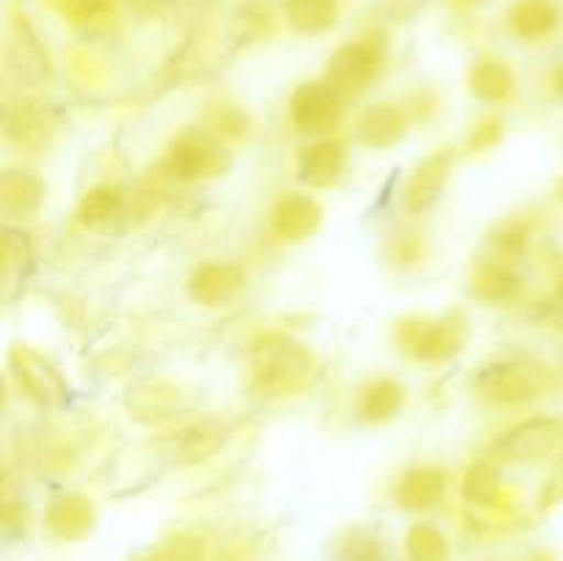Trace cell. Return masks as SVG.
<instances>
[{
	"instance_id": "27",
	"label": "cell",
	"mask_w": 563,
	"mask_h": 561,
	"mask_svg": "<svg viewBox=\"0 0 563 561\" xmlns=\"http://www.w3.org/2000/svg\"><path fill=\"white\" fill-rule=\"evenodd\" d=\"M71 22H93L113 11V0H55Z\"/></svg>"
},
{
	"instance_id": "14",
	"label": "cell",
	"mask_w": 563,
	"mask_h": 561,
	"mask_svg": "<svg viewBox=\"0 0 563 561\" xmlns=\"http://www.w3.org/2000/svg\"><path fill=\"white\" fill-rule=\"evenodd\" d=\"M407 132V119L399 108L383 102L368 108L357 121V138L372 148H388L399 143Z\"/></svg>"
},
{
	"instance_id": "31",
	"label": "cell",
	"mask_w": 563,
	"mask_h": 561,
	"mask_svg": "<svg viewBox=\"0 0 563 561\" xmlns=\"http://www.w3.org/2000/svg\"><path fill=\"white\" fill-rule=\"evenodd\" d=\"M126 3H130V9L137 11V14H157V11L165 9L170 0H126Z\"/></svg>"
},
{
	"instance_id": "22",
	"label": "cell",
	"mask_w": 563,
	"mask_h": 561,
	"mask_svg": "<svg viewBox=\"0 0 563 561\" xmlns=\"http://www.w3.org/2000/svg\"><path fill=\"white\" fill-rule=\"evenodd\" d=\"M5 132L11 141L25 143V146H38L47 141V119L42 110L31 108V105H20V108L9 110L5 116Z\"/></svg>"
},
{
	"instance_id": "16",
	"label": "cell",
	"mask_w": 563,
	"mask_h": 561,
	"mask_svg": "<svg viewBox=\"0 0 563 561\" xmlns=\"http://www.w3.org/2000/svg\"><path fill=\"white\" fill-rule=\"evenodd\" d=\"M559 11L550 0H520L511 11V28L522 38H542L555 31Z\"/></svg>"
},
{
	"instance_id": "17",
	"label": "cell",
	"mask_w": 563,
	"mask_h": 561,
	"mask_svg": "<svg viewBox=\"0 0 563 561\" xmlns=\"http://www.w3.org/2000/svg\"><path fill=\"white\" fill-rule=\"evenodd\" d=\"M471 88L478 99L504 102L515 91V72L500 61H482L471 72Z\"/></svg>"
},
{
	"instance_id": "34",
	"label": "cell",
	"mask_w": 563,
	"mask_h": 561,
	"mask_svg": "<svg viewBox=\"0 0 563 561\" xmlns=\"http://www.w3.org/2000/svg\"><path fill=\"white\" fill-rule=\"evenodd\" d=\"M462 3H476V0H462Z\"/></svg>"
},
{
	"instance_id": "2",
	"label": "cell",
	"mask_w": 563,
	"mask_h": 561,
	"mask_svg": "<svg viewBox=\"0 0 563 561\" xmlns=\"http://www.w3.org/2000/svg\"><path fill=\"white\" fill-rule=\"evenodd\" d=\"M379 69H383V50L374 42H352L330 58L324 82H330L341 97H357L366 91Z\"/></svg>"
},
{
	"instance_id": "15",
	"label": "cell",
	"mask_w": 563,
	"mask_h": 561,
	"mask_svg": "<svg viewBox=\"0 0 563 561\" xmlns=\"http://www.w3.org/2000/svg\"><path fill=\"white\" fill-rule=\"evenodd\" d=\"M9 66L25 80L38 82L47 77L49 64H47V53L42 50V44L36 42L27 25L16 28V36L9 47Z\"/></svg>"
},
{
	"instance_id": "6",
	"label": "cell",
	"mask_w": 563,
	"mask_h": 561,
	"mask_svg": "<svg viewBox=\"0 0 563 561\" xmlns=\"http://www.w3.org/2000/svg\"><path fill=\"white\" fill-rule=\"evenodd\" d=\"M229 165V157L223 154L218 141H212L203 132H187L179 141L170 146L168 160H165V168L170 176L181 182L201 179L207 174H218L220 168Z\"/></svg>"
},
{
	"instance_id": "29",
	"label": "cell",
	"mask_w": 563,
	"mask_h": 561,
	"mask_svg": "<svg viewBox=\"0 0 563 561\" xmlns=\"http://www.w3.org/2000/svg\"><path fill=\"white\" fill-rule=\"evenodd\" d=\"M500 135H504V127H500V121H484V124L476 127V132H473L471 138V148L473 152H482V148H489L495 146V143L500 141Z\"/></svg>"
},
{
	"instance_id": "25",
	"label": "cell",
	"mask_w": 563,
	"mask_h": 561,
	"mask_svg": "<svg viewBox=\"0 0 563 561\" xmlns=\"http://www.w3.org/2000/svg\"><path fill=\"white\" fill-rule=\"evenodd\" d=\"M500 493V476L489 462H473L465 473V498L473 504H493Z\"/></svg>"
},
{
	"instance_id": "9",
	"label": "cell",
	"mask_w": 563,
	"mask_h": 561,
	"mask_svg": "<svg viewBox=\"0 0 563 561\" xmlns=\"http://www.w3.org/2000/svg\"><path fill=\"white\" fill-rule=\"evenodd\" d=\"M451 176V152H434L418 165L405 185L407 212H427L443 196V187Z\"/></svg>"
},
{
	"instance_id": "26",
	"label": "cell",
	"mask_w": 563,
	"mask_h": 561,
	"mask_svg": "<svg viewBox=\"0 0 563 561\" xmlns=\"http://www.w3.org/2000/svg\"><path fill=\"white\" fill-rule=\"evenodd\" d=\"M49 517H53V526L58 531L69 534L75 526H86L88 517H91V506H88V501L77 498V495H66V498L55 501Z\"/></svg>"
},
{
	"instance_id": "7",
	"label": "cell",
	"mask_w": 563,
	"mask_h": 561,
	"mask_svg": "<svg viewBox=\"0 0 563 561\" xmlns=\"http://www.w3.org/2000/svg\"><path fill=\"white\" fill-rule=\"evenodd\" d=\"M11 372H14L20 388L31 399H36L38 405H60L64 402L66 388L58 374H55V369L44 363L36 352L27 350V346H14L11 350Z\"/></svg>"
},
{
	"instance_id": "12",
	"label": "cell",
	"mask_w": 563,
	"mask_h": 561,
	"mask_svg": "<svg viewBox=\"0 0 563 561\" xmlns=\"http://www.w3.org/2000/svg\"><path fill=\"white\" fill-rule=\"evenodd\" d=\"M242 273L234 264L209 262L198 267L190 278V297L201 306H223L240 292Z\"/></svg>"
},
{
	"instance_id": "35",
	"label": "cell",
	"mask_w": 563,
	"mask_h": 561,
	"mask_svg": "<svg viewBox=\"0 0 563 561\" xmlns=\"http://www.w3.org/2000/svg\"><path fill=\"white\" fill-rule=\"evenodd\" d=\"M561 196H563V182H561Z\"/></svg>"
},
{
	"instance_id": "18",
	"label": "cell",
	"mask_w": 563,
	"mask_h": 561,
	"mask_svg": "<svg viewBox=\"0 0 563 561\" xmlns=\"http://www.w3.org/2000/svg\"><path fill=\"white\" fill-rule=\"evenodd\" d=\"M445 490V476L438 468H418L405 476L399 487L401 504L410 506V509H427L434 501H440Z\"/></svg>"
},
{
	"instance_id": "24",
	"label": "cell",
	"mask_w": 563,
	"mask_h": 561,
	"mask_svg": "<svg viewBox=\"0 0 563 561\" xmlns=\"http://www.w3.org/2000/svg\"><path fill=\"white\" fill-rule=\"evenodd\" d=\"M3 273H5V284H14V280H22L27 275L33 264V253H31V242L22 231L11 229L5 226L3 229Z\"/></svg>"
},
{
	"instance_id": "20",
	"label": "cell",
	"mask_w": 563,
	"mask_h": 561,
	"mask_svg": "<svg viewBox=\"0 0 563 561\" xmlns=\"http://www.w3.org/2000/svg\"><path fill=\"white\" fill-rule=\"evenodd\" d=\"M121 207H124V198H121L119 190H113V187H93L80 201L77 215H80V223L88 226V229H102V226L113 223L119 218Z\"/></svg>"
},
{
	"instance_id": "13",
	"label": "cell",
	"mask_w": 563,
	"mask_h": 561,
	"mask_svg": "<svg viewBox=\"0 0 563 561\" xmlns=\"http://www.w3.org/2000/svg\"><path fill=\"white\" fill-rule=\"evenodd\" d=\"M322 223V207L306 193L280 198L273 212V229L286 240H306Z\"/></svg>"
},
{
	"instance_id": "4",
	"label": "cell",
	"mask_w": 563,
	"mask_h": 561,
	"mask_svg": "<svg viewBox=\"0 0 563 561\" xmlns=\"http://www.w3.org/2000/svg\"><path fill=\"white\" fill-rule=\"evenodd\" d=\"M396 339L407 355L423 363H445L462 350L460 330L445 322H434V319H405Z\"/></svg>"
},
{
	"instance_id": "21",
	"label": "cell",
	"mask_w": 563,
	"mask_h": 561,
	"mask_svg": "<svg viewBox=\"0 0 563 561\" xmlns=\"http://www.w3.org/2000/svg\"><path fill=\"white\" fill-rule=\"evenodd\" d=\"M405 405V391L394 380H379V383L368 385L366 394L361 399V413L366 421H388Z\"/></svg>"
},
{
	"instance_id": "19",
	"label": "cell",
	"mask_w": 563,
	"mask_h": 561,
	"mask_svg": "<svg viewBox=\"0 0 563 561\" xmlns=\"http://www.w3.org/2000/svg\"><path fill=\"white\" fill-rule=\"evenodd\" d=\"M286 14L297 33H322L335 22V0H286Z\"/></svg>"
},
{
	"instance_id": "28",
	"label": "cell",
	"mask_w": 563,
	"mask_h": 561,
	"mask_svg": "<svg viewBox=\"0 0 563 561\" xmlns=\"http://www.w3.org/2000/svg\"><path fill=\"white\" fill-rule=\"evenodd\" d=\"M410 550H412V556H416V559H421V561L440 559V556H443V537H440L434 528L421 526V528H416V531H412Z\"/></svg>"
},
{
	"instance_id": "32",
	"label": "cell",
	"mask_w": 563,
	"mask_h": 561,
	"mask_svg": "<svg viewBox=\"0 0 563 561\" xmlns=\"http://www.w3.org/2000/svg\"><path fill=\"white\" fill-rule=\"evenodd\" d=\"M553 82H555V88H559V94H563V64L559 66V69H555Z\"/></svg>"
},
{
	"instance_id": "5",
	"label": "cell",
	"mask_w": 563,
	"mask_h": 561,
	"mask_svg": "<svg viewBox=\"0 0 563 561\" xmlns=\"http://www.w3.org/2000/svg\"><path fill=\"white\" fill-rule=\"evenodd\" d=\"M563 443V421L561 418H531V421L520 424L511 432L500 438L495 446L506 462H528V460H542L559 451Z\"/></svg>"
},
{
	"instance_id": "1",
	"label": "cell",
	"mask_w": 563,
	"mask_h": 561,
	"mask_svg": "<svg viewBox=\"0 0 563 561\" xmlns=\"http://www.w3.org/2000/svg\"><path fill=\"white\" fill-rule=\"evenodd\" d=\"M251 369L262 391L289 394L308 383L313 374V355L289 336H264L251 346Z\"/></svg>"
},
{
	"instance_id": "11",
	"label": "cell",
	"mask_w": 563,
	"mask_h": 561,
	"mask_svg": "<svg viewBox=\"0 0 563 561\" xmlns=\"http://www.w3.org/2000/svg\"><path fill=\"white\" fill-rule=\"evenodd\" d=\"M47 185L31 170H5L0 176V209L5 218H31L42 207Z\"/></svg>"
},
{
	"instance_id": "10",
	"label": "cell",
	"mask_w": 563,
	"mask_h": 561,
	"mask_svg": "<svg viewBox=\"0 0 563 561\" xmlns=\"http://www.w3.org/2000/svg\"><path fill=\"white\" fill-rule=\"evenodd\" d=\"M346 152L335 141H317L302 148L297 163V179L308 187H330L344 174Z\"/></svg>"
},
{
	"instance_id": "23",
	"label": "cell",
	"mask_w": 563,
	"mask_h": 561,
	"mask_svg": "<svg viewBox=\"0 0 563 561\" xmlns=\"http://www.w3.org/2000/svg\"><path fill=\"white\" fill-rule=\"evenodd\" d=\"M517 289H520V278H517V273L511 270V264L504 262L484 267L482 273L476 275V280H473V292H476V297H482V300H509Z\"/></svg>"
},
{
	"instance_id": "33",
	"label": "cell",
	"mask_w": 563,
	"mask_h": 561,
	"mask_svg": "<svg viewBox=\"0 0 563 561\" xmlns=\"http://www.w3.org/2000/svg\"><path fill=\"white\" fill-rule=\"evenodd\" d=\"M559 297H561V302H563V278H561V284H559Z\"/></svg>"
},
{
	"instance_id": "30",
	"label": "cell",
	"mask_w": 563,
	"mask_h": 561,
	"mask_svg": "<svg viewBox=\"0 0 563 561\" xmlns=\"http://www.w3.org/2000/svg\"><path fill=\"white\" fill-rule=\"evenodd\" d=\"M563 495V460H561V465H559V471L553 473V479H550V484L548 487H544V493H542V504H553L555 498H561Z\"/></svg>"
},
{
	"instance_id": "8",
	"label": "cell",
	"mask_w": 563,
	"mask_h": 561,
	"mask_svg": "<svg viewBox=\"0 0 563 561\" xmlns=\"http://www.w3.org/2000/svg\"><path fill=\"white\" fill-rule=\"evenodd\" d=\"M476 383L487 399L500 402V405H522V402L533 399L539 391L533 374L515 363H493V366L482 369Z\"/></svg>"
},
{
	"instance_id": "3",
	"label": "cell",
	"mask_w": 563,
	"mask_h": 561,
	"mask_svg": "<svg viewBox=\"0 0 563 561\" xmlns=\"http://www.w3.org/2000/svg\"><path fill=\"white\" fill-rule=\"evenodd\" d=\"M291 119L308 135H328L344 121V97L330 82H306L291 97Z\"/></svg>"
}]
</instances>
